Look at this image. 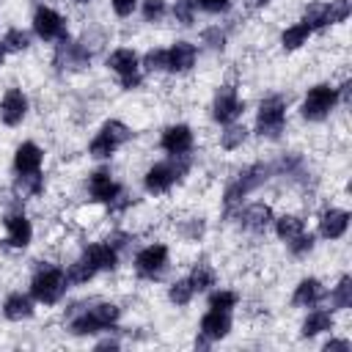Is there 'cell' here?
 <instances>
[{"label":"cell","mask_w":352,"mask_h":352,"mask_svg":"<svg viewBox=\"0 0 352 352\" xmlns=\"http://www.w3.org/2000/svg\"><path fill=\"white\" fill-rule=\"evenodd\" d=\"M165 264H168V248L165 245H146L138 256H135V272L140 275V278H154V275H160L162 270H165Z\"/></svg>","instance_id":"cell-11"},{"label":"cell","mask_w":352,"mask_h":352,"mask_svg":"<svg viewBox=\"0 0 352 352\" xmlns=\"http://www.w3.org/2000/svg\"><path fill=\"white\" fill-rule=\"evenodd\" d=\"M236 302H239L236 292H228V289H220L209 297V308H214V311H231Z\"/></svg>","instance_id":"cell-38"},{"label":"cell","mask_w":352,"mask_h":352,"mask_svg":"<svg viewBox=\"0 0 352 352\" xmlns=\"http://www.w3.org/2000/svg\"><path fill=\"white\" fill-rule=\"evenodd\" d=\"M94 267L96 272L99 270H116L118 267V250L110 245V242H94V245H85V253H82Z\"/></svg>","instance_id":"cell-18"},{"label":"cell","mask_w":352,"mask_h":352,"mask_svg":"<svg viewBox=\"0 0 352 352\" xmlns=\"http://www.w3.org/2000/svg\"><path fill=\"white\" fill-rule=\"evenodd\" d=\"M204 41H206L212 50H223L226 36H223V30H220V28H209V30H204Z\"/></svg>","instance_id":"cell-42"},{"label":"cell","mask_w":352,"mask_h":352,"mask_svg":"<svg viewBox=\"0 0 352 352\" xmlns=\"http://www.w3.org/2000/svg\"><path fill=\"white\" fill-rule=\"evenodd\" d=\"M160 146H162V151L170 154V157H184V154L192 148V129H190L187 124H173V126H168V129L162 132Z\"/></svg>","instance_id":"cell-12"},{"label":"cell","mask_w":352,"mask_h":352,"mask_svg":"<svg viewBox=\"0 0 352 352\" xmlns=\"http://www.w3.org/2000/svg\"><path fill=\"white\" fill-rule=\"evenodd\" d=\"M110 8L116 16H129L138 8V0H110Z\"/></svg>","instance_id":"cell-43"},{"label":"cell","mask_w":352,"mask_h":352,"mask_svg":"<svg viewBox=\"0 0 352 352\" xmlns=\"http://www.w3.org/2000/svg\"><path fill=\"white\" fill-rule=\"evenodd\" d=\"M289 250L294 253V256H305V253H311L314 250V236L311 234H297L294 239H289Z\"/></svg>","instance_id":"cell-40"},{"label":"cell","mask_w":352,"mask_h":352,"mask_svg":"<svg viewBox=\"0 0 352 352\" xmlns=\"http://www.w3.org/2000/svg\"><path fill=\"white\" fill-rule=\"evenodd\" d=\"M195 0H176L173 3V19L179 22V25H184V28H190L192 22H195Z\"/></svg>","instance_id":"cell-36"},{"label":"cell","mask_w":352,"mask_h":352,"mask_svg":"<svg viewBox=\"0 0 352 352\" xmlns=\"http://www.w3.org/2000/svg\"><path fill=\"white\" fill-rule=\"evenodd\" d=\"M286 126V99L283 96H267L258 104L256 113V132L261 138H278Z\"/></svg>","instance_id":"cell-6"},{"label":"cell","mask_w":352,"mask_h":352,"mask_svg":"<svg viewBox=\"0 0 352 352\" xmlns=\"http://www.w3.org/2000/svg\"><path fill=\"white\" fill-rule=\"evenodd\" d=\"M3 44H6V50L22 52V50H28V47H30V38H28V33H25V30H19V28H11V30L6 33Z\"/></svg>","instance_id":"cell-39"},{"label":"cell","mask_w":352,"mask_h":352,"mask_svg":"<svg viewBox=\"0 0 352 352\" xmlns=\"http://www.w3.org/2000/svg\"><path fill=\"white\" fill-rule=\"evenodd\" d=\"M245 140H248V129L242 124H231L226 132H220V148L226 151H236Z\"/></svg>","instance_id":"cell-32"},{"label":"cell","mask_w":352,"mask_h":352,"mask_svg":"<svg viewBox=\"0 0 352 352\" xmlns=\"http://www.w3.org/2000/svg\"><path fill=\"white\" fill-rule=\"evenodd\" d=\"M143 69H146L148 74L165 72V69H168V50H160V47L148 50V52L143 55Z\"/></svg>","instance_id":"cell-33"},{"label":"cell","mask_w":352,"mask_h":352,"mask_svg":"<svg viewBox=\"0 0 352 352\" xmlns=\"http://www.w3.org/2000/svg\"><path fill=\"white\" fill-rule=\"evenodd\" d=\"M324 349H327V352H330V349H349V341H327Z\"/></svg>","instance_id":"cell-45"},{"label":"cell","mask_w":352,"mask_h":352,"mask_svg":"<svg viewBox=\"0 0 352 352\" xmlns=\"http://www.w3.org/2000/svg\"><path fill=\"white\" fill-rule=\"evenodd\" d=\"M302 22H305L311 30L324 28V3H308V6H305V14H302Z\"/></svg>","instance_id":"cell-37"},{"label":"cell","mask_w":352,"mask_h":352,"mask_svg":"<svg viewBox=\"0 0 352 352\" xmlns=\"http://www.w3.org/2000/svg\"><path fill=\"white\" fill-rule=\"evenodd\" d=\"M3 314H6V319H11V322L30 319V316H33V300H30L28 294H22V292H14V294L6 297Z\"/></svg>","instance_id":"cell-24"},{"label":"cell","mask_w":352,"mask_h":352,"mask_svg":"<svg viewBox=\"0 0 352 352\" xmlns=\"http://www.w3.org/2000/svg\"><path fill=\"white\" fill-rule=\"evenodd\" d=\"M305 231V220L302 217H297V214H280L278 220H275V234L280 236V239H294L297 234H302Z\"/></svg>","instance_id":"cell-28"},{"label":"cell","mask_w":352,"mask_h":352,"mask_svg":"<svg viewBox=\"0 0 352 352\" xmlns=\"http://www.w3.org/2000/svg\"><path fill=\"white\" fill-rule=\"evenodd\" d=\"M195 44L190 41H176L170 50H168V72H176V74H184L195 66Z\"/></svg>","instance_id":"cell-16"},{"label":"cell","mask_w":352,"mask_h":352,"mask_svg":"<svg viewBox=\"0 0 352 352\" xmlns=\"http://www.w3.org/2000/svg\"><path fill=\"white\" fill-rule=\"evenodd\" d=\"M6 52H8V50H6V44H3V41H0V63H3V60H6Z\"/></svg>","instance_id":"cell-47"},{"label":"cell","mask_w":352,"mask_h":352,"mask_svg":"<svg viewBox=\"0 0 352 352\" xmlns=\"http://www.w3.org/2000/svg\"><path fill=\"white\" fill-rule=\"evenodd\" d=\"M118 305L116 302H94L91 308H82L80 314L72 316L69 322V330L77 333V336H88V333H99L110 324L118 322Z\"/></svg>","instance_id":"cell-2"},{"label":"cell","mask_w":352,"mask_h":352,"mask_svg":"<svg viewBox=\"0 0 352 352\" xmlns=\"http://www.w3.org/2000/svg\"><path fill=\"white\" fill-rule=\"evenodd\" d=\"M6 242L11 248H28L33 239V226L25 214H8L6 220Z\"/></svg>","instance_id":"cell-15"},{"label":"cell","mask_w":352,"mask_h":352,"mask_svg":"<svg viewBox=\"0 0 352 352\" xmlns=\"http://www.w3.org/2000/svg\"><path fill=\"white\" fill-rule=\"evenodd\" d=\"M311 28L305 25V22H297V25H289L283 33H280V44H283V50H300L302 44H308V38H311Z\"/></svg>","instance_id":"cell-26"},{"label":"cell","mask_w":352,"mask_h":352,"mask_svg":"<svg viewBox=\"0 0 352 352\" xmlns=\"http://www.w3.org/2000/svg\"><path fill=\"white\" fill-rule=\"evenodd\" d=\"M129 138H132V129H129L124 121H116V118H113V121H107V124L99 129V135L88 143V154L96 157V160H107V157H113L116 148L124 146Z\"/></svg>","instance_id":"cell-5"},{"label":"cell","mask_w":352,"mask_h":352,"mask_svg":"<svg viewBox=\"0 0 352 352\" xmlns=\"http://www.w3.org/2000/svg\"><path fill=\"white\" fill-rule=\"evenodd\" d=\"M94 275H96V267H94L85 256H82V258H77V261H72V264H69V270H66V280H69V283H74V286L88 283Z\"/></svg>","instance_id":"cell-29"},{"label":"cell","mask_w":352,"mask_h":352,"mask_svg":"<svg viewBox=\"0 0 352 352\" xmlns=\"http://www.w3.org/2000/svg\"><path fill=\"white\" fill-rule=\"evenodd\" d=\"M239 217H242V228L261 234L272 223V209H270V204H250V206H245V212H239Z\"/></svg>","instance_id":"cell-20"},{"label":"cell","mask_w":352,"mask_h":352,"mask_svg":"<svg viewBox=\"0 0 352 352\" xmlns=\"http://www.w3.org/2000/svg\"><path fill=\"white\" fill-rule=\"evenodd\" d=\"M242 110H245V104L239 102L236 88H234V85H223V88L217 91L214 102H212V118H214L217 124H231Z\"/></svg>","instance_id":"cell-10"},{"label":"cell","mask_w":352,"mask_h":352,"mask_svg":"<svg viewBox=\"0 0 352 352\" xmlns=\"http://www.w3.org/2000/svg\"><path fill=\"white\" fill-rule=\"evenodd\" d=\"M187 170H190L187 154H184V157H170V162H157V165H151V168L146 170V176H143V184H146V190H148L151 195H162V192H168Z\"/></svg>","instance_id":"cell-3"},{"label":"cell","mask_w":352,"mask_h":352,"mask_svg":"<svg viewBox=\"0 0 352 352\" xmlns=\"http://www.w3.org/2000/svg\"><path fill=\"white\" fill-rule=\"evenodd\" d=\"M88 63H91V52H88V47H82V44H77V41H66V38H60L58 52H55V66H58V69L82 72V69H88Z\"/></svg>","instance_id":"cell-9"},{"label":"cell","mask_w":352,"mask_h":352,"mask_svg":"<svg viewBox=\"0 0 352 352\" xmlns=\"http://www.w3.org/2000/svg\"><path fill=\"white\" fill-rule=\"evenodd\" d=\"M270 0H248V8H261V6H267Z\"/></svg>","instance_id":"cell-46"},{"label":"cell","mask_w":352,"mask_h":352,"mask_svg":"<svg viewBox=\"0 0 352 352\" xmlns=\"http://www.w3.org/2000/svg\"><path fill=\"white\" fill-rule=\"evenodd\" d=\"M165 16V0H143V19L160 22Z\"/></svg>","instance_id":"cell-41"},{"label":"cell","mask_w":352,"mask_h":352,"mask_svg":"<svg viewBox=\"0 0 352 352\" xmlns=\"http://www.w3.org/2000/svg\"><path fill=\"white\" fill-rule=\"evenodd\" d=\"M107 69L116 72V74L124 80V77H135V74H138L140 60H138L135 50H129V47H118V50H113V52L107 55Z\"/></svg>","instance_id":"cell-17"},{"label":"cell","mask_w":352,"mask_h":352,"mask_svg":"<svg viewBox=\"0 0 352 352\" xmlns=\"http://www.w3.org/2000/svg\"><path fill=\"white\" fill-rule=\"evenodd\" d=\"M41 190H44V176L38 170L19 173L16 182H14V195L16 198H36V195H41Z\"/></svg>","instance_id":"cell-25"},{"label":"cell","mask_w":352,"mask_h":352,"mask_svg":"<svg viewBox=\"0 0 352 352\" xmlns=\"http://www.w3.org/2000/svg\"><path fill=\"white\" fill-rule=\"evenodd\" d=\"M74 3H88V0H74Z\"/></svg>","instance_id":"cell-48"},{"label":"cell","mask_w":352,"mask_h":352,"mask_svg":"<svg viewBox=\"0 0 352 352\" xmlns=\"http://www.w3.org/2000/svg\"><path fill=\"white\" fill-rule=\"evenodd\" d=\"M324 330H333V314L330 311H314V314H308L305 316V322H302V336H319V333H324Z\"/></svg>","instance_id":"cell-27"},{"label":"cell","mask_w":352,"mask_h":352,"mask_svg":"<svg viewBox=\"0 0 352 352\" xmlns=\"http://www.w3.org/2000/svg\"><path fill=\"white\" fill-rule=\"evenodd\" d=\"M192 286H190V280L184 278V280H176V283H170V289H168V300L173 302V305H187L190 300H192Z\"/></svg>","instance_id":"cell-34"},{"label":"cell","mask_w":352,"mask_h":352,"mask_svg":"<svg viewBox=\"0 0 352 352\" xmlns=\"http://www.w3.org/2000/svg\"><path fill=\"white\" fill-rule=\"evenodd\" d=\"M228 330H231V316H228V311H214V308H212L209 314L201 316V336H206L209 341L226 338Z\"/></svg>","instance_id":"cell-19"},{"label":"cell","mask_w":352,"mask_h":352,"mask_svg":"<svg viewBox=\"0 0 352 352\" xmlns=\"http://www.w3.org/2000/svg\"><path fill=\"white\" fill-rule=\"evenodd\" d=\"M187 280H190L192 292H206L209 286H214V270L209 264H195Z\"/></svg>","instance_id":"cell-31"},{"label":"cell","mask_w":352,"mask_h":352,"mask_svg":"<svg viewBox=\"0 0 352 352\" xmlns=\"http://www.w3.org/2000/svg\"><path fill=\"white\" fill-rule=\"evenodd\" d=\"M336 102H338V88H333L327 82H319V85L308 88V94L302 99V107H300L302 110V118L322 121V118L330 116V110L336 107Z\"/></svg>","instance_id":"cell-7"},{"label":"cell","mask_w":352,"mask_h":352,"mask_svg":"<svg viewBox=\"0 0 352 352\" xmlns=\"http://www.w3.org/2000/svg\"><path fill=\"white\" fill-rule=\"evenodd\" d=\"M349 14H352V3L349 0H330V3H324V28L346 22Z\"/></svg>","instance_id":"cell-30"},{"label":"cell","mask_w":352,"mask_h":352,"mask_svg":"<svg viewBox=\"0 0 352 352\" xmlns=\"http://www.w3.org/2000/svg\"><path fill=\"white\" fill-rule=\"evenodd\" d=\"M88 192L99 204H113L121 195V187H118V182L107 170H96V173L88 176Z\"/></svg>","instance_id":"cell-14"},{"label":"cell","mask_w":352,"mask_h":352,"mask_svg":"<svg viewBox=\"0 0 352 352\" xmlns=\"http://www.w3.org/2000/svg\"><path fill=\"white\" fill-rule=\"evenodd\" d=\"M322 297H324L322 283H319L316 278H302V280L297 283V289H294L292 302H294L297 308H311V305H316Z\"/></svg>","instance_id":"cell-23"},{"label":"cell","mask_w":352,"mask_h":352,"mask_svg":"<svg viewBox=\"0 0 352 352\" xmlns=\"http://www.w3.org/2000/svg\"><path fill=\"white\" fill-rule=\"evenodd\" d=\"M25 113H28V96L19 88H8L3 94V102H0V118H3V124L6 126H16V124H22Z\"/></svg>","instance_id":"cell-13"},{"label":"cell","mask_w":352,"mask_h":352,"mask_svg":"<svg viewBox=\"0 0 352 352\" xmlns=\"http://www.w3.org/2000/svg\"><path fill=\"white\" fill-rule=\"evenodd\" d=\"M333 305L341 308V311L352 305V278H349V275H344V278L338 280V286L333 289Z\"/></svg>","instance_id":"cell-35"},{"label":"cell","mask_w":352,"mask_h":352,"mask_svg":"<svg viewBox=\"0 0 352 352\" xmlns=\"http://www.w3.org/2000/svg\"><path fill=\"white\" fill-rule=\"evenodd\" d=\"M66 289H69V280L60 267H44L30 280V294L41 305H55L66 294Z\"/></svg>","instance_id":"cell-4"},{"label":"cell","mask_w":352,"mask_h":352,"mask_svg":"<svg viewBox=\"0 0 352 352\" xmlns=\"http://www.w3.org/2000/svg\"><path fill=\"white\" fill-rule=\"evenodd\" d=\"M270 173H272V168L270 165H261V162H256V165H250V168H245L228 187H226V195H223V206H226V212L231 214L239 204H242V198L248 195V192H253V190H258L267 179H270Z\"/></svg>","instance_id":"cell-1"},{"label":"cell","mask_w":352,"mask_h":352,"mask_svg":"<svg viewBox=\"0 0 352 352\" xmlns=\"http://www.w3.org/2000/svg\"><path fill=\"white\" fill-rule=\"evenodd\" d=\"M41 162H44V151L36 146V143H22V146H16V154H14V168H16V173H33V170H38L41 168Z\"/></svg>","instance_id":"cell-22"},{"label":"cell","mask_w":352,"mask_h":352,"mask_svg":"<svg viewBox=\"0 0 352 352\" xmlns=\"http://www.w3.org/2000/svg\"><path fill=\"white\" fill-rule=\"evenodd\" d=\"M349 228V212L344 209H327L319 220V231L324 239H341Z\"/></svg>","instance_id":"cell-21"},{"label":"cell","mask_w":352,"mask_h":352,"mask_svg":"<svg viewBox=\"0 0 352 352\" xmlns=\"http://www.w3.org/2000/svg\"><path fill=\"white\" fill-rule=\"evenodd\" d=\"M33 30H36V36H38L41 41L66 38V19H63L58 11L41 6V8L33 14Z\"/></svg>","instance_id":"cell-8"},{"label":"cell","mask_w":352,"mask_h":352,"mask_svg":"<svg viewBox=\"0 0 352 352\" xmlns=\"http://www.w3.org/2000/svg\"><path fill=\"white\" fill-rule=\"evenodd\" d=\"M204 11H209V14H220V11H226L228 6H231V0H195Z\"/></svg>","instance_id":"cell-44"}]
</instances>
